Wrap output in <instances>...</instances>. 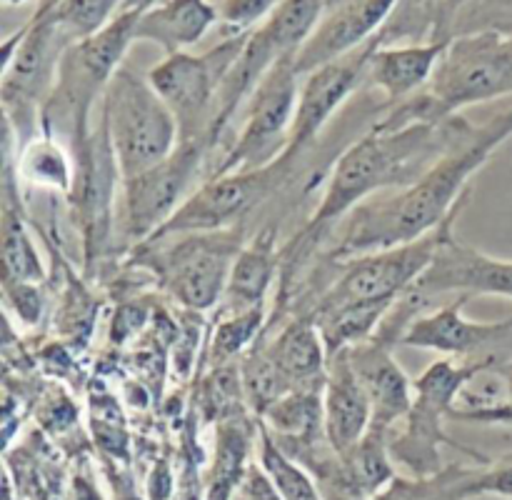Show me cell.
<instances>
[{"instance_id": "cell-27", "label": "cell", "mask_w": 512, "mask_h": 500, "mask_svg": "<svg viewBox=\"0 0 512 500\" xmlns=\"http://www.w3.org/2000/svg\"><path fill=\"white\" fill-rule=\"evenodd\" d=\"M483 493V468L450 465L438 473L398 478L370 500H470Z\"/></svg>"}, {"instance_id": "cell-28", "label": "cell", "mask_w": 512, "mask_h": 500, "mask_svg": "<svg viewBox=\"0 0 512 500\" xmlns=\"http://www.w3.org/2000/svg\"><path fill=\"white\" fill-rule=\"evenodd\" d=\"M325 3L328 0H283L258 28L283 58L298 55L318 25Z\"/></svg>"}, {"instance_id": "cell-22", "label": "cell", "mask_w": 512, "mask_h": 500, "mask_svg": "<svg viewBox=\"0 0 512 500\" xmlns=\"http://www.w3.org/2000/svg\"><path fill=\"white\" fill-rule=\"evenodd\" d=\"M280 265H283V250L278 248V225L270 223L260 228V233L248 245H243L235 258L218 315L263 308Z\"/></svg>"}, {"instance_id": "cell-32", "label": "cell", "mask_w": 512, "mask_h": 500, "mask_svg": "<svg viewBox=\"0 0 512 500\" xmlns=\"http://www.w3.org/2000/svg\"><path fill=\"white\" fill-rule=\"evenodd\" d=\"M218 318L213 340H210V360L225 365L228 360L243 355L250 345L258 343V333L265 323V305L243 310V313L218 315Z\"/></svg>"}, {"instance_id": "cell-38", "label": "cell", "mask_w": 512, "mask_h": 500, "mask_svg": "<svg viewBox=\"0 0 512 500\" xmlns=\"http://www.w3.org/2000/svg\"><path fill=\"white\" fill-rule=\"evenodd\" d=\"M155 3H158V0H125L123 10H145Z\"/></svg>"}, {"instance_id": "cell-19", "label": "cell", "mask_w": 512, "mask_h": 500, "mask_svg": "<svg viewBox=\"0 0 512 500\" xmlns=\"http://www.w3.org/2000/svg\"><path fill=\"white\" fill-rule=\"evenodd\" d=\"M445 48H448V40L378 45L370 55L365 85L383 93L388 105L403 103L428 88Z\"/></svg>"}, {"instance_id": "cell-16", "label": "cell", "mask_w": 512, "mask_h": 500, "mask_svg": "<svg viewBox=\"0 0 512 500\" xmlns=\"http://www.w3.org/2000/svg\"><path fill=\"white\" fill-rule=\"evenodd\" d=\"M408 293L425 305L443 293H460V298L495 295V298L512 300V260L495 258L463 243L455 235L453 220L445 230L435 258Z\"/></svg>"}, {"instance_id": "cell-25", "label": "cell", "mask_w": 512, "mask_h": 500, "mask_svg": "<svg viewBox=\"0 0 512 500\" xmlns=\"http://www.w3.org/2000/svg\"><path fill=\"white\" fill-rule=\"evenodd\" d=\"M18 183H25L35 190H50V193L70 195L75 188V150L53 135L38 133L25 140L18 148V163H15Z\"/></svg>"}, {"instance_id": "cell-36", "label": "cell", "mask_w": 512, "mask_h": 500, "mask_svg": "<svg viewBox=\"0 0 512 500\" xmlns=\"http://www.w3.org/2000/svg\"><path fill=\"white\" fill-rule=\"evenodd\" d=\"M170 493H173V475L168 463H158L148 480V495L150 500H168Z\"/></svg>"}, {"instance_id": "cell-30", "label": "cell", "mask_w": 512, "mask_h": 500, "mask_svg": "<svg viewBox=\"0 0 512 500\" xmlns=\"http://www.w3.org/2000/svg\"><path fill=\"white\" fill-rule=\"evenodd\" d=\"M258 450L260 465L270 475L283 500H323L318 485L310 478L308 468L300 465L295 458H290L265 428H260Z\"/></svg>"}, {"instance_id": "cell-12", "label": "cell", "mask_w": 512, "mask_h": 500, "mask_svg": "<svg viewBox=\"0 0 512 500\" xmlns=\"http://www.w3.org/2000/svg\"><path fill=\"white\" fill-rule=\"evenodd\" d=\"M458 208L440 228L433 233L423 235V238L413 240V243L395 245V248L373 250V253H363L358 258L343 260L338 265V275L333 283L320 293L318 303L313 305L310 313L318 310L335 308V305L345 303H370V300H388V303H398L415 283L430 260L438 253L443 235L453 220H458Z\"/></svg>"}, {"instance_id": "cell-11", "label": "cell", "mask_w": 512, "mask_h": 500, "mask_svg": "<svg viewBox=\"0 0 512 500\" xmlns=\"http://www.w3.org/2000/svg\"><path fill=\"white\" fill-rule=\"evenodd\" d=\"M480 368L490 365L440 358L413 380V405L405 415V430L398 438L390 435V453L413 475H430L440 470V445L450 443L445 438L443 420L453 415L460 393Z\"/></svg>"}, {"instance_id": "cell-7", "label": "cell", "mask_w": 512, "mask_h": 500, "mask_svg": "<svg viewBox=\"0 0 512 500\" xmlns=\"http://www.w3.org/2000/svg\"><path fill=\"white\" fill-rule=\"evenodd\" d=\"M300 163H290L280 155L263 168L233 170V173L213 175L190 193V198L175 210L173 218L148 240L173 238L185 233H218V230H238L253 213L268 205L290 178Z\"/></svg>"}, {"instance_id": "cell-13", "label": "cell", "mask_w": 512, "mask_h": 500, "mask_svg": "<svg viewBox=\"0 0 512 500\" xmlns=\"http://www.w3.org/2000/svg\"><path fill=\"white\" fill-rule=\"evenodd\" d=\"M205 158H210V145L205 140H180L178 148L163 163L120 180V225L125 240L133 245L145 243L173 218L175 210L195 190L193 185L203 173Z\"/></svg>"}, {"instance_id": "cell-14", "label": "cell", "mask_w": 512, "mask_h": 500, "mask_svg": "<svg viewBox=\"0 0 512 500\" xmlns=\"http://www.w3.org/2000/svg\"><path fill=\"white\" fill-rule=\"evenodd\" d=\"M468 298L418 313L403 325L398 343L405 348L430 350L443 358L475 360L498 370L512 358V318L498 323H475L463 315Z\"/></svg>"}, {"instance_id": "cell-10", "label": "cell", "mask_w": 512, "mask_h": 500, "mask_svg": "<svg viewBox=\"0 0 512 500\" xmlns=\"http://www.w3.org/2000/svg\"><path fill=\"white\" fill-rule=\"evenodd\" d=\"M248 33L230 35L215 48L205 50L203 55L188 53V50L165 55V60L148 70L145 78L178 120L180 140H205L208 143L220 85H223L230 65L243 50Z\"/></svg>"}, {"instance_id": "cell-4", "label": "cell", "mask_w": 512, "mask_h": 500, "mask_svg": "<svg viewBox=\"0 0 512 500\" xmlns=\"http://www.w3.org/2000/svg\"><path fill=\"white\" fill-rule=\"evenodd\" d=\"M135 263L158 275L160 288L173 295L185 310H203L220 305L235 258L243 250L238 230L218 233H185L163 240H145L135 245Z\"/></svg>"}, {"instance_id": "cell-3", "label": "cell", "mask_w": 512, "mask_h": 500, "mask_svg": "<svg viewBox=\"0 0 512 500\" xmlns=\"http://www.w3.org/2000/svg\"><path fill=\"white\" fill-rule=\"evenodd\" d=\"M143 10H123L103 30L78 40L60 60L58 83L40 115V130L78 150L88 140L90 110L103 100L110 80L123 68V58L135 43V25Z\"/></svg>"}, {"instance_id": "cell-34", "label": "cell", "mask_w": 512, "mask_h": 500, "mask_svg": "<svg viewBox=\"0 0 512 500\" xmlns=\"http://www.w3.org/2000/svg\"><path fill=\"white\" fill-rule=\"evenodd\" d=\"M38 285L40 283H25V280L5 278L3 275L5 303L18 315L23 325H35L43 315V293H40Z\"/></svg>"}, {"instance_id": "cell-37", "label": "cell", "mask_w": 512, "mask_h": 500, "mask_svg": "<svg viewBox=\"0 0 512 500\" xmlns=\"http://www.w3.org/2000/svg\"><path fill=\"white\" fill-rule=\"evenodd\" d=\"M498 370L505 380V388H508V405H512V358L505 365H500Z\"/></svg>"}, {"instance_id": "cell-8", "label": "cell", "mask_w": 512, "mask_h": 500, "mask_svg": "<svg viewBox=\"0 0 512 500\" xmlns=\"http://www.w3.org/2000/svg\"><path fill=\"white\" fill-rule=\"evenodd\" d=\"M425 93L440 118H453L473 105L512 98V38L470 33L448 40Z\"/></svg>"}, {"instance_id": "cell-17", "label": "cell", "mask_w": 512, "mask_h": 500, "mask_svg": "<svg viewBox=\"0 0 512 500\" xmlns=\"http://www.w3.org/2000/svg\"><path fill=\"white\" fill-rule=\"evenodd\" d=\"M395 5L398 0H328L318 25L295 55L298 73H313L378 38Z\"/></svg>"}, {"instance_id": "cell-21", "label": "cell", "mask_w": 512, "mask_h": 500, "mask_svg": "<svg viewBox=\"0 0 512 500\" xmlns=\"http://www.w3.org/2000/svg\"><path fill=\"white\" fill-rule=\"evenodd\" d=\"M350 358L373 403V425L393 430L413 405V380L393 358L390 343L380 338L350 348Z\"/></svg>"}, {"instance_id": "cell-29", "label": "cell", "mask_w": 512, "mask_h": 500, "mask_svg": "<svg viewBox=\"0 0 512 500\" xmlns=\"http://www.w3.org/2000/svg\"><path fill=\"white\" fill-rule=\"evenodd\" d=\"M125 0H40L35 13L53 20L73 43L103 30L118 13Z\"/></svg>"}, {"instance_id": "cell-35", "label": "cell", "mask_w": 512, "mask_h": 500, "mask_svg": "<svg viewBox=\"0 0 512 500\" xmlns=\"http://www.w3.org/2000/svg\"><path fill=\"white\" fill-rule=\"evenodd\" d=\"M483 493L512 498V453L483 468Z\"/></svg>"}, {"instance_id": "cell-40", "label": "cell", "mask_w": 512, "mask_h": 500, "mask_svg": "<svg viewBox=\"0 0 512 500\" xmlns=\"http://www.w3.org/2000/svg\"><path fill=\"white\" fill-rule=\"evenodd\" d=\"M5 5H20V3H25V0H3Z\"/></svg>"}, {"instance_id": "cell-5", "label": "cell", "mask_w": 512, "mask_h": 500, "mask_svg": "<svg viewBox=\"0 0 512 500\" xmlns=\"http://www.w3.org/2000/svg\"><path fill=\"white\" fill-rule=\"evenodd\" d=\"M100 110L123 180L163 163L180 145V125L173 110L148 78H140L125 65L110 80Z\"/></svg>"}, {"instance_id": "cell-15", "label": "cell", "mask_w": 512, "mask_h": 500, "mask_svg": "<svg viewBox=\"0 0 512 500\" xmlns=\"http://www.w3.org/2000/svg\"><path fill=\"white\" fill-rule=\"evenodd\" d=\"M378 45H383L380 43V35L370 40V43L360 45L353 53L343 55V58L333 60V63L320 65L313 73L303 75L288 148L283 153L285 160L300 163L303 155L318 143L320 133L333 120V115L348 103L355 90H360V85L368 83L370 55L375 53Z\"/></svg>"}, {"instance_id": "cell-24", "label": "cell", "mask_w": 512, "mask_h": 500, "mask_svg": "<svg viewBox=\"0 0 512 500\" xmlns=\"http://www.w3.org/2000/svg\"><path fill=\"white\" fill-rule=\"evenodd\" d=\"M220 20V13L208 0H158L140 13L135 40H145L165 55L183 53L203 40V35Z\"/></svg>"}, {"instance_id": "cell-18", "label": "cell", "mask_w": 512, "mask_h": 500, "mask_svg": "<svg viewBox=\"0 0 512 500\" xmlns=\"http://www.w3.org/2000/svg\"><path fill=\"white\" fill-rule=\"evenodd\" d=\"M373 425V403L348 350L330 355L323 383L325 443L335 455L363 440Z\"/></svg>"}, {"instance_id": "cell-26", "label": "cell", "mask_w": 512, "mask_h": 500, "mask_svg": "<svg viewBox=\"0 0 512 500\" xmlns=\"http://www.w3.org/2000/svg\"><path fill=\"white\" fill-rule=\"evenodd\" d=\"M15 170L10 165V153H5V183H3V235H0V253H3L5 278L25 280V283H43L45 265L38 248L30 240L28 225L20 213V198L15 195Z\"/></svg>"}, {"instance_id": "cell-31", "label": "cell", "mask_w": 512, "mask_h": 500, "mask_svg": "<svg viewBox=\"0 0 512 500\" xmlns=\"http://www.w3.org/2000/svg\"><path fill=\"white\" fill-rule=\"evenodd\" d=\"M470 33H498L512 38V0H465L445 18L440 40Z\"/></svg>"}, {"instance_id": "cell-1", "label": "cell", "mask_w": 512, "mask_h": 500, "mask_svg": "<svg viewBox=\"0 0 512 500\" xmlns=\"http://www.w3.org/2000/svg\"><path fill=\"white\" fill-rule=\"evenodd\" d=\"M510 135L512 98L483 125H473L468 135L415 183L375 195L345 215L325 238V260L343 263L363 253L413 243L433 233L455 210L463 208L473 175L493 158L495 150Z\"/></svg>"}, {"instance_id": "cell-33", "label": "cell", "mask_w": 512, "mask_h": 500, "mask_svg": "<svg viewBox=\"0 0 512 500\" xmlns=\"http://www.w3.org/2000/svg\"><path fill=\"white\" fill-rule=\"evenodd\" d=\"M283 0H223L220 5V20L235 33H248L255 25L263 23Z\"/></svg>"}, {"instance_id": "cell-39", "label": "cell", "mask_w": 512, "mask_h": 500, "mask_svg": "<svg viewBox=\"0 0 512 500\" xmlns=\"http://www.w3.org/2000/svg\"><path fill=\"white\" fill-rule=\"evenodd\" d=\"M463 3H465V0H448V3H445V15H443V23H445V18H448V15L453 13L455 8H460V5H463ZM440 30H443V28H440Z\"/></svg>"}, {"instance_id": "cell-9", "label": "cell", "mask_w": 512, "mask_h": 500, "mask_svg": "<svg viewBox=\"0 0 512 500\" xmlns=\"http://www.w3.org/2000/svg\"><path fill=\"white\" fill-rule=\"evenodd\" d=\"M300 78L303 75L295 68V55L280 58L265 73V78L245 103L238 135L223 150L208 178L233 173V170L263 168L285 153L295 108H298Z\"/></svg>"}, {"instance_id": "cell-23", "label": "cell", "mask_w": 512, "mask_h": 500, "mask_svg": "<svg viewBox=\"0 0 512 500\" xmlns=\"http://www.w3.org/2000/svg\"><path fill=\"white\" fill-rule=\"evenodd\" d=\"M263 348L290 388H323L330 353L313 315H295Z\"/></svg>"}, {"instance_id": "cell-2", "label": "cell", "mask_w": 512, "mask_h": 500, "mask_svg": "<svg viewBox=\"0 0 512 500\" xmlns=\"http://www.w3.org/2000/svg\"><path fill=\"white\" fill-rule=\"evenodd\" d=\"M470 128L473 123L458 115L443 123H410L398 128L375 120L370 130L350 143L333 163L325 180L323 200L295 245L288 248L290 258L298 263L320 248L335 225L360 203L383 190H398L415 183L450 148H455Z\"/></svg>"}, {"instance_id": "cell-20", "label": "cell", "mask_w": 512, "mask_h": 500, "mask_svg": "<svg viewBox=\"0 0 512 500\" xmlns=\"http://www.w3.org/2000/svg\"><path fill=\"white\" fill-rule=\"evenodd\" d=\"M330 488L343 500H370L395 478L390 430L370 425L360 443L320 468Z\"/></svg>"}, {"instance_id": "cell-6", "label": "cell", "mask_w": 512, "mask_h": 500, "mask_svg": "<svg viewBox=\"0 0 512 500\" xmlns=\"http://www.w3.org/2000/svg\"><path fill=\"white\" fill-rule=\"evenodd\" d=\"M73 40L45 15L33 13L28 23L20 25L3 40V105L5 123L13 133H23L25 140L38 135L40 115L58 83L60 60Z\"/></svg>"}]
</instances>
